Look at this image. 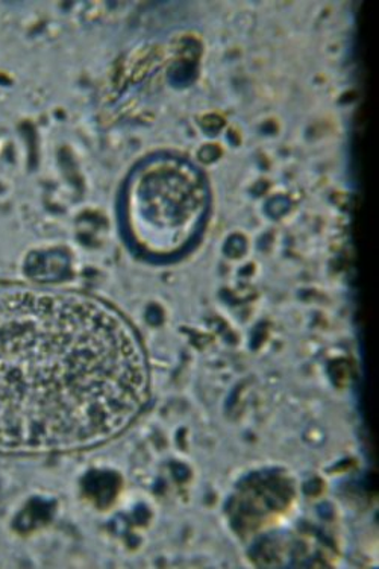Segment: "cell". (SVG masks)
Returning a JSON list of instances; mask_svg holds the SVG:
<instances>
[{
  "mask_svg": "<svg viewBox=\"0 0 379 569\" xmlns=\"http://www.w3.org/2000/svg\"><path fill=\"white\" fill-rule=\"evenodd\" d=\"M147 400L142 343L116 310L72 292L0 286V454L102 446Z\"/></svg>",
  "mask_w": 379,
  "mask_h": 569,
  "instance_id": "obj_1",
  "label": "cell"
},
{
  "mask_svg": "<svg viewBox=\"0 0 379 569\" xmlns=\"http://www.w3.org/2000/svg\"><path fill=\"white\" fill-rule=\"evenodd\" d=\"M203 206L201 182L189 167L152 163L132 179L129 227L147 251H177L197 229Z\"/></svg>",
  "mask_w": 379,
  "mask_h": 569,
  "instance_id": "obj_2",
  "label": "cell"
}]
</instances>
